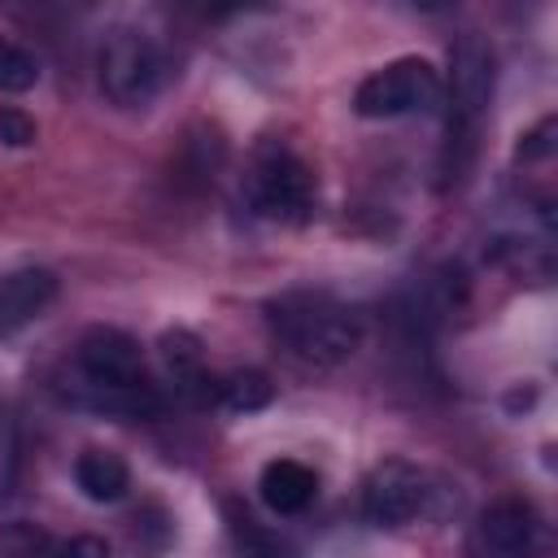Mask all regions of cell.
Listing matches in <instances>:
<instances>
[{
    "label": "cell",
    "mask_w": 558,
    "mask_h": 558,
    "mask_svg": "<svg viewBox=\"0 0 558 558\" xmlns=\"http://www.w3.org/2000/svg\"><path fill=\"white\" fill-rule=\"evenodd\" d=\"M440 480L405 458L379 462L362 484V514L375 527H410L440 510Z\"/></svg>",
    "instance_id": "6"
},
{
    "label": "cell",
    "mask_w": 558,
    "mask_h": 558,
    "mask_svg": "<svg viewBox=\"0 0 558 558\" xmlns=\"http://www.w3.org/2000/svg\"><path fill=\"white\" fill-rule=\"evenodd\" d=\"M227 519H231V545L240 558H296L292 545L279 532L262 527L248 510H227Z\"/></svg>",
    "instance_id": "14"
},
{
    "label": "cell",
    "mask_w": 558,
    "mask_h": 558,
    "mask_svg": "<svg viewBox=\"0 0 558 558\" xmlns=\"http://www.w3.org/2000/svg\"><path fill=\"white\" fill-rule=\"evenodd\" d=\"M161 362L174 379L179 392L214 401V379L205 375V357H201V340L192 331H166L161 336Z\"/></svg>",
    "instance_id": "13"
},
{
    "label": "cell",
    "mask_w": 558,
    "mask_h": 558,
    "mask_svg": "<svg viewBox=\"0 0 558 558\" xmlns=\"http://www.w3.org/2000/svg\"><path fill=\"white\" fill-rule=\"evenodd\" d=\"M549 554H554L549 519L523 497H501L488 510H480L466 536V558H549Z\"/></svg>",
    "instance_id": "8"
},
{
    "label": "cell",
    "mask_w": 558,
    "mask_h": 558,
    "mask_svg": "<svg viewBox=\"0 0 558 558\" xmlns=\"http://www.w3.org/2000/svg\"><path fill=\"white\" fill-rule=\"evenodd\" d=\"M244 205L266 218V222H279V227H301L314 218V205H318V183H314V170L279 140H266L253 148L248 157V170H244Z\"/></svg>",
    "instance_id": "4"
},
{
    "label": "cell",
    "mask_w": 558,
    "mask_h": 558,
    "mask_svg": "<svg viewBox=\"0 0 558 558\" xmlns=\"http://www.w3.org/2000/svg\"><path fill=\"white\" fill-rule=\"evenodd\" d=\"M440 100H445V83L427 57H397L375 74H366L353 92V109L362 118H414L440 109Z\"/></svg>",
    "instance_id": "7"
},
{
    "label": "cell",
    "mask_w": 558,
    "mask_h": 558,
    "mask_svg": "<svg viewBox=\"0 0 558 558\" xmlns=\"http://www.w3.org/2000/svg\"><path fill=\"white\" fill-rule=\"evenodd\" d=\"M39 83V57L17 39L0 35V92H31Z\"/></svg>",
    "instance_id": "16"
},
{
    "label": "cell",
    "mask_w": 558,
    "mask_h": 558,
    "mask_svg": "<svg viewBox=\"0 0 558 558\" xmlns=\"http://www.w3.org/2000/svg\"><path fill=\"white\" fill-rule=\"evenodd\" d=\"M4 554L9 558H109L105 541L96 536H52L31 523H17L4 532Z\"/></svg>",
    "instance_id": "11"
},
{
    "label": "cell",
    "mask_w": 558,
    "mask_h": 558,
    "mask_svg": "<svg viewBox=\"0 0 558 558\" xmlns=\"http://www.w3.org/2000/svg\"><path fill=\"white\" fill-rule=\"evenodd\" d=\"M257 493H262V506L270 514H301L318 493V475L296 458H275L262 466Z\"/></svg>",
    "instance_id": "9"
},
{
    "label": "cell",
    "mask_w": 558,
    "mask_h": 558,
    "mask_svg": "<svg viewBox=\"0 0 558 558\" xmlns=\"http://www.w3.org/2000/svg\"><path fill=\"white\" fill-rule=\"evenodd\" d=\"M449 118H445V148H440V183L458 187L475 161L480 131L493 100V48L484 35H458L449 52Z\"/></svg>",
    "instance_id": "3"
},
{
    "label": "cell",
    "mask_w": 558,
    "mask_h": 558,
    "mask_svg": "<svg viewBox=\"0 0 558 558\" xmlns=\"http://www.w3.org/2000/svg\"><path fill=\"white\" fill-rule=\"evenodd\" d=\"M74 484L87 501H122L126 488H131V466L113 453V449H83L78 462H74Z\"/></svg>",
    "instance_id": "12"
},
{
    "label": "cell",
    "mask_w": 558,
    "mask_h": 558,
    "mask_svg": "<svg viewBox=\"0 0 558 558\" xmlns=\"http://www.w3.org/2000/svg\"><path fill=\"white\" fill-rule=\"evenodd\" d=\"M74 397L100 414L148 418L161 410L140 344L118 327H92L74 349Z\"/></svg>",
    "instance_id": "1"
},
{
    "label": "cell",
    "mask_w": 558,
    "mask_h": 558,
    "mask_svg": "<svg viewBox=\"0 0 558 558\" xmlns=\"http://www.w3.org/2000/svg\"><path fill=\"white\" fill-rule=\"evenodd\" d=\"M275 384L262 371H231L222 379H214V401H222L227 410H262L270 405Z\"/></svg>",
    "instance_id": "15"
},
{
    "label": "cell",
    "mask_w": 558,
    "mask_h": 558,
    "mask_svg": "<svg viewBox=\"0 0 558 558\" xmlns=\"http://www.w3.org/2000/svg\"><path fill=\"white\" fill-rule=\"evenodd\" d=\"M0 144H4V148H26V144H35V122H31L22 109L0 105Z\"/></svg>",
    "instance_id": "17"
},
{
    "label": "cell",
    "mask_w": 558,
    "mask_h": 558,
    "mask_svg": "<svg viewBox=\"0 0 558 558\" xmlns=\"http://www.w3.org/2000/svg\"><path fill=\"white\" fill-rule=\"evenodd\" d=\"M57 296V279L48 270H13L0 275V336L31 323Z\"/></svg>",
    "instance_id": "10"
},
{
    "label": "cell",
    "mask_w": 558,
    "mask_h": 558,
    "mask_svg": "<svg viewBox=\"0 0 558 558\" xmlns=\"http://www.w3.org/2000/svg\"><path fill=\"white\" fill-rule=\"evenodd\" d=\"M96 78H100V92L109 105L144 109L166 87L170 57H166L161 39L148 35L144 26H113L96 52Z\"/></svg>",
    "instance_id": "5"
},
{
    "label": "cell",
    "mask_w": 558,
    "mask_h": 558,
    "mask_svg": "<svg viewBox=\"0 0 558 558\" xmlns=\"http://www.w3.org/2000/svg\"><path fill=\"white\" fill-rule=\"evenodd\" d=\"M270 336L301 366H340L362 344V318L331 292H283L266 305Z\"/></svg>",
    "instance_id": "2"
}]
</instances>
